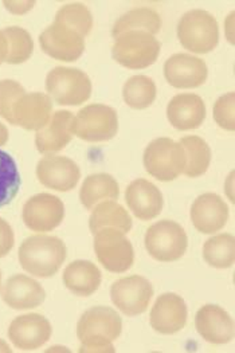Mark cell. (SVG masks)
Here are the masks:
<instances>
[{
	"instance_id": "1",
	"label": "cell",
	"mask_w": 235,
	"mask_h": 353,
	"mask_svg": "<svg viewBox=\"0 0 235 353\" xmlns=\"http://www.w3.org/2000/svg\"><path fill=\"white\" fill-rule=\"evenodd\" d=\"M68 256L65 242L52 235L37 234L19 246L18 259L22 269L32 277L50 278L58 273Z\"/></svg>"
},
{
	"instance_id": "2",
	"label": "cell",
	"mask_w": 235,
	"mask_h": 353,
	"mask_svg": "<svg viewBox=\"0 0 235 353\" xmlns=\"http://www.w3.org/2000/svg\"><path fill=\"white\" fill-rule=\"evenodd\" d=\"M178 39L185 50L194 54H207L219 43V26L206 10H190L178 23Z\"/></svg>"
},
{
	"instance_id": "3",
	"label": "cell",
	"mask_w": 235,
	"mask_h": 353,
	"mask_svg": "<svg viewBox=\"0 0 235 353\" xmlns=\"http://www.w3.org/2000/svg\"><path fill=\"white\" fill-rule=\"evenodd\" d=\"M161 45L156 37L144 31H128L114 38L113 59L130 70H141L154 65Z\"/></svg>"
},
{
	"instance_id": "4",
	"label": "cell",
	"mask_w": 235,
	"mask_h": 353,
	"mask_svg": "<svg viewBox=\"0 0 235 353\" xmlns=\"http://www.w3.org/2000/svg\"><path fill=\"white\" fill-rule=\"evenodd\" d=\"M143 163L145 171L159 181H174L184 172L185 152L181 143L159 137L147 145Z\"/></svg>"
},
{
	"instance_id": "5",
	"label": "cell",
	"mask_w": 235,
	"mask_h": 353,
	"mask_svg": "<svg viewBox=\"0 0 235 353\" xmlns=\"http://www.w3.org/2000/svg\"><path fill=\"white\" fill-rule=\"evenodd\" d=\"M89 76L74 68L57 66L46 77V92L52 101L62 106H79L92 96Z\"/></svg>"
},
{
	"instance_id": "6",
	"label": "cell",
	"mask_w": 235,
	"mask_h": 353,
	"mask_svg": "<svg viewBox=\"0 0 235 353\" xmlns=\"http://www.w3.org/2000/svg\"><path fill=\"white\" fill-rule=\"evenodd\" d=\"M73 136L88 143H104L116 137L119 132L117 112L104 103L83 106L73 120Z\"/></svg>"
},
{
	"instance_id": "7",
	"label": "cell",
	"mask_w": 235,
	"mask_h": 353,
	"mask_svg": "<svg viewBox=\"0 0 235 353\" xmlns=\"http://www.w3.org/2000/svg\"><path fill=\"white\" fill-rule=\"evenodd\" d=\"M145 249L159 262H175L183 256L188 248V236L184 228L171 219H163L148 228L145 232Z\"/></svg>"
},
{
	"instance_id": "8",
	"label": "cell",
	"mask_w": 235,
	"mask_h": 353,
	"mask_svg": "<svg viewBox=\"0 0 235 353\" xmlns=\"http://www.w3.org/2000/svg\"><path fill=\"white\" fill-rule=\"evenodd\" d=\"M94 235V252L99 262L110 273H125L134 262V250L127 234L119 228H105Z\"/></svg>"
},
{
	"instance_id": "9",
	"label": "cell",
	"mask_w": 235,
	"mask_h": 353,
	"mask_svg": "<svg viewBox=\"0 0 235 353\" xmlns=\"http://www.w3.org/2000/svg\"><path fill=\"white\" fill-rule=\"evenodd\" d=\"M41 49L62 62H74L85 51V37L74 27L54 19L39 35Z\"/></svg>"
},
{
	"instance_id": "10",
	"label": "cell",
	"mask_w": 235,
	"mask_h": 353,
	"mask_svg": "<svg viewBox=\"0 0 235 353\" xmlns=\"http://www.w3.org/2000/svg\"><path fill=\"white\" fill-rule=\"evenodd\" d=\"M152 297V283L141 276L120 278L113 282L110 288L112 303L128 317H136L145 313Z\"/></svg>"
},
{
	"instance_id": "11",
	"label": "cell",
	"mask_w": 235,
	"mask_h": 353,
	"mask_svg": "<svg viewBox=\"0 0 235 353\" xmlns=\"http://www.w3.org/2000/svg\"><path fill=\"white\" fill-rule=\"evenodd\" d=\"M22 219L31 231L49 232L63 222L65 204L52 194H37L25 203Z\"/></svg>"
},
{
	"instance_id": "12",
	"label": "cell",
	"mask_w": 235,
	"mask_h": 353,
	"mask_svg": "<svg viewBox=\"0 0 235 353\" xmlns=\"http://www.w3.org/2000/svg\"><path fill=\"white\" fill-rule=\"evenodd\" d=\"M209 68L205 59L191 54H174L164 63V78L175 89H196L206 83Z\"/></svg>"
},
{
	"instance_id": "13",
	"label": "cell",
	"mask_w": 235,
	"mask_h": 353,
	"mask_svg": "<svg viewBox=\"0 0 235 353\" xmlns=\"http://www.w3.org/2000/svg\"><path fill=\"white\" fill-rule=\"evenodd\" d=\"M35 174L42 185L58 192L74 190L81 179V170L76 161L57 154H45L38 161Z\"/></svg>"
},
{
	"instance_id": "14",
	"label": "cell",
	"mask_w": 235,
	"mask_h": 353,
	"mask_svg": "<svg viewBox=\"0 0 235 353\" xmlns=\"http://www.w3.org/2000/svg\"><path fill=\"white\" fill-rule=\"evenodd\" d=\"M50 321L38 313L18 316L8 327V339L21 351H37L52 337Z\"/></svg>"
},
{
	"instance_id": "15",
	"label": "cell",
	"mask_w": 235,
	"mask_h": 353,
	"mask_svg": "<svg viewBox=\"0 0 235 353\" xmlns=\"http://www.w3.org/2000/svg\"><path fill=\"white\" fill-rule=\"evenodd\" d=\"M188 309L183 300L176 293H164L157 297L150 316V324L160 334H175L187 324Z\"/></svg>"
},
{
	"instance_id": "16",
	"label": "cell",
	"mask_w": 235,
	"mask_h": 353,
	"mask_svg": "<svg viewBox=\"0 0 235 353\" xmlns=\"http://www.w3.org/2000/svg\"><path fill=\"white\" fill-rule=\"evenodd\" d=\"M195 328L205 341L214 345H223L234 339V321L219 305L202 306L195 316Z\"/></svg>"
},
{
	"instance_id": "17",
	"label": "cell",
	"mask_w": 235,
	"mask_h": 353,
	"mask_svg": "<svg viewBox=\"0 0 235 353\" xmlns=\"http://www.w3.org/2000/svg\"><path fill=\"white\" fill-rule=\"evenodd\" d=\"M190 218L194 228L201 234H216L229 221V207L214 192L202 194L192 203Z\"/></svg>"
},
{
	"instance_id": "18",
	"label": "cell",
	"mask_w": 235,
	"mask_h": 353,
	"mask_svg": "<svg viewBox=\"0 0 235 353\" xmlns=\"http://www.w3.org/2000/svg\"><path fill=\"white\" fill-rule=\"evenodd\" d=\"M123 332V320L119 313L109 306H93L83 312L77 323V337L79 341L104 336L106 339L116 341Z\"/></svg>"
},
{
	"instance_id": "19",
	"label": "cell",
	"mask_w": 235,
	"mask_h": 353,
	"mask_svg": "<svg viewBox=\"0 0 235 353\" xmlns=\"http://www.w3.org/2000/svg\"><path fill=\"white\" fill-rule=\"evenodd\" d=\"M125 202L132 214L140 221L157 218L164 207L161 191L147 179H136L125 190Z\"/></svg>"
},
{
	"instance_id": "20",
	"label": "cell",
	"mask_w": 235,
	"mask_h": 353,
	"mask_svg": "<svg viewBox=\"0 0 235 353\" xmlns=\"http://www.w3.org/2000/svg\"><path fill=\"white\" fill-rule=\"evenodd\" d=\"M1 300L11 309L28 310L43 303L46 300V292L34 278L26 274H15L3 285Z\"/></svg>"
},
{
	"instance_id": "21",
	"label": "cell",
	"mask_w": 235,
	"mask_h": 353,
	"mask_svg": "<svg viewBox=\"0 0 235 353\" xmlns=\"http://www.w3.org/2000/svg\"><path fill=\"white\" fill-rule=\"evenodd\" d=\"M207 116L203 99L194 93H181L172 97L167 106V119L178 130L201 128Z\"/></svg>"
},
{
	"instance_id": "22",
	"label": "cell",
	"mask_w": 235,
	"mask_h": 353,
	"mask_svg": "<svg viewBox=\"0 0 235 353\" xmlns=\"http://www.w3.org/2000/svg\"><path fill=\"white\" fill-rule=\"evenodd\" d=\"M74 114L69 110H57L50 121L35 134V147L42 154H55L62 151L73 139Z\"/></svg>"
},
{
	"instance_id": "23",
	"label": "cell",
	"mask_w": 235,
	"mask_h": 353,
	"mask_svg": "<svg viewBox=\"0 0 235 353\" xmlns=\"http://www.w3.org/2000/svg\"><path fill=\"white\" fill-rule=\"evenodd\" d=\"M52 116V99L45 93H26L14 108V126L26 130H41Z\"/></svg>"
},
{
	"instance_id": "24",
	"label": "cell",
	"mask_w": 235,
	"mask_h": 353,
	"mask_svg": "<svg viewBox=\"0 0 235 353\" xmlns=\"http://www.w3.org/2000/svg\"><path fill=\"white\" fill-rule=\"evenodd\" d=\"M63 285L79 297H89L94 294L103 281L101 270L90 261H73L62 274Z\"/></svg>"
},
{
	"instance_id": "25",
	"label": "cell",
	"mask_w": 235,
	"mask_h": 353,
	"mask_svg": "<svg viewBox=\"0 0 235 353\" xmlns=\"http://www.w3.org/2000/svg\"><path fill=\"white\" fill-rule=\"evenodd\" d=\"M119 183L109 174L89 175L83 180L79 190V201L89 211H92L99 203L119 199Z\"/></svg>"
},
{
	"instance_id": "26",
	"label": "cell",
	"mask_w": 235,
	"mask_h": 353,
	"mask_svg": "<svg viewBox=\"0 0 235 353\" xmlns=\"http://www.w3.org/2000/svg\"><path fill=\"white\" fill-rule=\"evenodd\" d=\"M132 218L130 212L116 201L99 203L90 214L89 228L92 234L105 228H119L128 234L132 230Z\"/></svg>"
},
{
	"instance_id": "27",
	"label": "cell",
	"mask_w": 235,
	"mask_h": 353,
	"mask_svg": "<svg viewBox=\"0 0 235 353\" xmlns=\"http://www.w3.org/2000/svg\"><path fill=\"white\" fill-rule=\"evenodd\" d=\"M161 30V17L150 7H136L123 14L113 26V38L128 31H144L156 35Z\"/></svg>"
},
{
	"instance_id": "28",
	"label": "cell",
	"mask_w": 235,
	"mask_h": 353,
	"mask_svg": "<svg viewBox=\"0 0 235 353\" xmlns=\"http://www.w3.org/2000/svg\"><path fill=\"white\" fill-rule=\"evenodd\" d=\"M185 152V168L184 175L188 177H199L205 175L211 164V148L207 141L199 136H185L179 141Z\"/></svg>"
},
{
	"instance_id": "29",
	"label": "cell",
	"mask_w": 235,
	"mask_h": 353,
	"mask_svg": "<svg viewBox=\"0 0 235 353\" xmlns=\"http://www.w3.org/2000/svg\"><path fill=\"white\" fill-rule=\"evenodd\" d=\"M203 259L215 269L232 268L235 261L234 235L223 232L211 236L203 245Z\"/></svg>"
},
{
	"instance_id": "30",
	"label": "cell",
	"mask_w": 235,
	"mask_h": 353,
	"mask_svg": "<svg viewBox=\"0 0 235 353\" xmlns=\"http://www.w3.org/2000/svg\"><path fill=\"white\" fill-rule=\"evenodd\" d=\"M156 83L147 76H133L124 83L123 99L134 110L148 109L156 100Z\"/></svg>"
},
{
	"instance_id": "31",
	"label": "cell",
	"mask_w": 235,
	"mask_h": 353,
	"mask_svg": "<svg viewBox=\"0 0 235 353\" xmlns=\"http://www.w3.org/2000/svg\"><path fill=\"white\" fill-rule=\"evenodd\" d=\"M21 185L22 177L14 157L0 150V208L17 198Z\"/></svg>"
},
{
	"instance_id": "32",
	"label": "cell",
	"mask_w": 235,
	"mask_h": 353,
	"mask_svg": "<svg viewBox=\"0 0 235 353\" xmlns=\"http://www.w3.org/2000/svg\"><path fill=\"white\" fill-rule=\"evenodd\" d=\"M8 43L6 62L10 65H21L27 62L34 52V42L30 32L18 26H10L3 30Z\"/></svg>"
},
{
	"instance_id": "33",
	"label": "cell",
	"mask_w": 235,
	"mask_h": 353,
	"mask_svg": "<svg viewBox=\"0 0 235 353\" xmlns=\"http://www.w3.org/2000/svg\"><path fill=\"white\" fill-rule=\"evenodd\" d=\"M54 19L74 27L85 38L93 28V15L83 3H68L62 6L57 11Z\"/></svg>"
},
{
	"instance_id": "34",
	"label": "cell",
	"mask_w": 235,
	"mask_h": 353,
	"mask_svg": "<svg viewBox=\"0 0 235 353\" xmlns=\"http://www.w3.org/2000/svg\"><path fill=\"white\" fill-rule=\"evenodd\" d=\"M26 94V89L14 79L0 81V117L14 125V108L21 97Z\"/></svg>"
},
{
	"instance_id": "35",
	"label": "cell",
	"mask_w": 235,
	"mask_h": 353,
	"mask_svg": "<svg viewBox=\"0 0 235 353\" xmlns=\"http://www.w3.org/2000/svg\"><path fill=\"white\" fill-rule=\"evenodd\" d=\"M234 105L235 93L229 92L221 96L212 108V116L215 123L219 128L227 132L235 130Z\"/></svg>"
},
{
	"instance_id": "36",
	"label": "cell",
	"mask_w": 235,
	"mask_h": 353,
	"mask_svg": "<svg viewBox=\"0 0 235 353\" xmlns=\"http://www.w3.org/2000/svg\"><path fill=\"white\" fill-rule=\"evenodd\" d=\"M81 343L79 352L81 353H113L116 352L113 341L104 336H94L85 339Z\"/></svg>"
},
{
	"instance_id": "37",
	"label": "cell",
	"mask_w": 235,
	"mask_h": 353,
	"mask_svg": "<svg viewBox=\"0 0 235 353\" xmlns=\"http://www.w3.org/2000/svg\"><path fill=\"white\" fill-rule=\"evenodd\" d=\"M15 245L14 230L8 225L7 221L0 218V258L6 256L12 250Z\"/></svg>"
},
{
	"instance_id": "38",
	"label": "cell",
	"mask_w": 235,
	"mask_h": 353,
	"mask_svg": "<svg viewBox=\"0 0 235 353\" xmlns=\"http://www.w3.org/2000/svg\"><path fill=\"white\" fill-rule=\"evenodd\" d=\"M3 4L10 12H12L15 15H22V14L28 12L31 8H34L35 1H32V0H28V1H8V0H6V1H3Z\"/></svg>"
},
{
	"instance_id": "39",
	"label": "cell",
	"mask_w": 235,
	"mask_h": 353,
	"mask_svg": "<svg viewBox=\"0 0 235 353\" xmlns=\"http://www.w3.org/2000/svg\"><path fill=\"white\" fill-rule=\"evenodd\" d=\"M233 26H234V12L229 15V18L225 21V31H226V38L229 42L233 45L234 43V34H233Z\"/></svg>"
},
{
	"instance_id": "40",
	"label": "cell",
	"mask_w": 235,
	"mask_h": 353,
	"mask_svg": "<svg viewBox=\"0 0 235 353\" xmlns=\"http://www.w3.org/2000/svg\"><path fill=\"white\" fill-rule=\"evenodd\" d=\"M7 54H8V43H7V39L3 34V30H0V65L3 62H6Z\"/></svg>"
},
{
	"instance_id": "41",
	"label": "cell",
	"mask_w": 235,
	"mask_h": 353,
	"mask_svg": "<svg viewBox=\"0 0 235 353\" xmlns=\"http://www.w3.org/2000/svg\"><path fill=\"white\" fill-rule=\"evenodd\" d=\"M233 184H234V172H232V174L229 175V179H227V180H226V183H225V192H226V195L229 196L230 202H234Z\"/></svg>"
},
{
	"instance_id": "42",
	"label": "cell",
	"mask_w": 235,
	"mask_h": 353,
	"mask_svg": "<svg viewBox=\"0 0 235 353\" xmlns=\"http://www.w3.org/2000/svg\"><path fill=\"white\" fill-rule=\"evenodd\" d=\"M8 137H10V134H8V129H7V126L0 123V147L7 144Z\"/></svg>"
},
{
	"instance_id": "43",
	"label": "cell",
	"mask_w": 235,
	"mask_h": 353,
	"mask_svg": "<svg viewBox=\"0 0 235 353\" xmlns=\"http://www.w3.org/2000/svg\"><path fill=\"white\" fill-rule=\"evenodd\" d=\"M0 352L11 353L12 352V350L8 347V344H7L6 341L0 340Z\"/></svg>"
},
{
	"instance_id": "44",
	"label": "cell",
	"mask_w": 235,
	"mask_h": 353,
	"mask_svg": "<svg viewBox=\"0 0 235 353\" xmlns=\"http://www.w3.org/2000/svg\"><path fill=\"white\" fill-rule=\"evenodd\" d=\"M0 290H1V272H0Z\"/></svg>"
}]
</instances>
